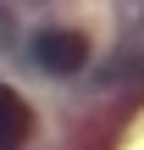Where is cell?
<instances>
[{"label": "cell", "mask_w": 144, "mask_h": 150, "mask_svg": "<svg viewBox=\"0 0 144 150\" xmlns=\"http://www.w3.org/2000/svg\"><path fill=\"white\" fill-rule=\"evenodd\" d=\"M83 61H89V33H78V28H44L39 39H33V67L39 72H55V78H72V72H83Z\"/></svg>", "instance_id": "cell-1"}, {"label": "cell", "mask_w": 144, "mask_h": 150, "mask_svg": "<svg viewBox=\"0 0 144 150\" xmlns=\"http://www.w3.org/2000/svg\"><path fill=\"white\" fill-rule=\"evenodd\" d=\"M33 134V111L22 106V95L0 89V150H22Z\"/></svg>", "instance_id": "cell-2"}, {"label": "cell", "mask_w": 144, "mask_h": 150, "mask_svg": "<svg viewBox=\"0 0 144 150\" xmlns=\"http://www.w3.org/2000/svg\"><path fill=\"white\" fill-rule=\"evenodd\" d=\"M11 39H17V22H11L6 6H0V50H11Z\"/></svg>", "instance_id": "cell-3"}]
</instances>
